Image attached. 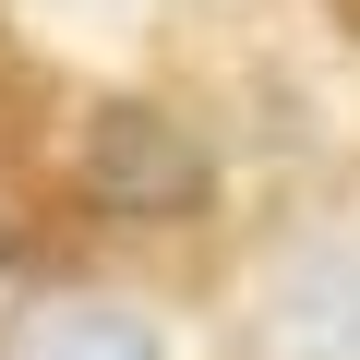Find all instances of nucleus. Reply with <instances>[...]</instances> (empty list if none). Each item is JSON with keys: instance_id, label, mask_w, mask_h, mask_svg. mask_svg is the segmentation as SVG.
I'll use <instances>...</instances> for the list:
<instances>
[{"instance_id": "1", "label": "nucleus", "mask_w": 360, "mask_h": 360, "mask_svg": "<svg viewBox=\"0 0 360 360\" xmlns=\"http://www.w3.org/2000/svg\"><path fill=\"white\" fill-rule=\"evenodd\" d=\"M205 193H217V156H205L193 120H168V108H144V96L96 108V132H84V205H96V217L168 229V217H193Z\"/></svg>"}, {"instance_id": "4", "label": "nucleus", "mask_w": 360, "mask_h": 360, "mask_svg": "<svg viewBox=\"0 0 360 360\" xmlns=\"http://www.w3.org/2000/svg\"><path fill=\"white\" fill-rule=\"evenodd\" d=\"M348 13H360V0H348Z\"/></svg>"}, {"instance_id": "2", "label": "nucleus", "mask_w": 360, "mask_h": 360, "mask_svg": "<svg viewBox=\"0 0 360 360\" xmlns=\"http://www.w3.org/2000/svg\"><path fill=\"white\" fill-rule=\"evenodd\" d=\"M0 360H168L132 312H108V300H37L13 336H0Z\"/></svg>"}, {"instance_id": "3", "label": "nucleus", "mask_w": 360, "mask_h": 360, "mask_svg": "<svg viewBox=\"0 0 360 360\" xmlns=\"http://www.w3.org/2000/svg\"><path fill=\"white\" fill-rule=\"evenodd\" d=\"M288 348H300V360H360V252L300 264V288H288Z\"/></svg>"}]
</instances>
